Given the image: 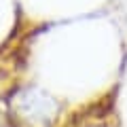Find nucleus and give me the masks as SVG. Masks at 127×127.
I'll return each instance as SVG.
<instances>
[{"mask_svg": "<svg viewBox=\"0 0 127 127\" xmlns=\"http://www.w3.org/2000/svg\"><path fill=\"white\" fill-rule=\"evenodd\" d=\"M57 112V102L34 87L19 89L11 102V119L19 127H53Z\"/></svg>", "mask_w": 127, "mask_h": 127, "instance_id": "nucleus-1", "label": "nucleus"}, {"mask_svg": "<svg viewBox=\"0 0 127 127\" xmlns=\"http://www.w3.org/2000/svg\"><path fill=\"white\" fill-rule=\"evenodd\" d=\"M87 127H108V125H87Z\"/></svg>", "mask_w": 127, "mask_h": 127, "instance_id": "nucleus-2", "label": "nucleus"}]
</instances>
